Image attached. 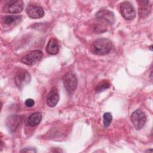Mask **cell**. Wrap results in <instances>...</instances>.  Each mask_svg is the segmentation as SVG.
Masks as SVG:
<instances>
[{
    "mask_svg": "<svg viewBox=\"0 0 153 153\" xmlns=\"http://www.w3.org/2000/svg\"><path fill=\"white\" fill-rule=\"evenodd\" d=\"M95 31L97 33H102L103 32H105L106 30V25H104V23L100 24V23H98L96 24V26L94 27Z\"/></svg>",
    "mask_w": 153,
    "mask_h": 153,
    "instance_id": "18",
    "label": "cell"
},
{
    "mask_svg": "<svg viewBox=\"0 0 153 153\" xmlns=\"http://www.w3.org/2000/svg\"><path fill=\"white\" fill-rule=\"evenodd\" d=\"M43 56L42 52L40 50H33L26 55H25L22 59L21 61L23 63L26 65H33L40 61Z\"/></svg>",
    "mask_w": 153,
    "mask_h": 153,
    "instance_id": "3",
    "label": "cell"
},
{
    "mask_svg": "<svg viewBox=\"0 0 153 153\" xmlns=\"http://www.w3.org/2000/svg\"><path fill=\"white\" fill-rule=\"evenodd\" d=\"M112 48L111 41L107 38H99L96 40L92 45L93 52L97 55H105Z\"/></svg>",
    "mask_w": 153,
    "mask_h": 153,
    "instance_id": "1",
    "label": "cell"
},
{
    "mask_svg": "<svg viewBox=\"0 0 153 153\" xmlns=\"http://www.w3.org/2000/svg\"><path fill=\"white\" fill-rule=\"evenodd\" d=\"M152 45H151L149 47V48H150V50H152Z\"/></svg>",
    "mask_w": 153,
    "mask_h": 153,
    "instance_id": "22",
    "label": "cell"
},
{
    "mask_svg": "<svg viewBox=\"0 0 153 153\" xmlns=\"http://www.w3.org/2000/svg\"><path fill=\"white\" fill-rule=\"evenodd\" d=\"M22 20L21 16H16V15H10L6 16L2 19V23L7 26H11L15 23H18Z\"/></svg>",
    "mask_w": 153,
    "mask_h": 153,
    "instance_id": "14",
    "label": "cell"
},
{
    "mask_svg": "<svg viewBox=\"0 0 153 153\" xmlns=\"http://www.w3.org/2000/svg\"><path fill=\"white\" fill-rule=\"evenodd\" d=\"M139 4L138 12L139 17L144 18L148 16L151 11V5L149 1H137Z\"/></svg>",
    "mask_w": 153,
    "mask_h": 153,
    "instance_id": "9",
    "label": "cell"
},
{
    "mask_svg": "<svg viewBox=\"0 0 153 153\" xmlns=\"http://www.w3.org/2000/svg\"><path fill=\"white\" fill-rule=\"evenodd\" d=\"M130 120L134 128L139 130L145 126L146 121V116L142 110L137 109L131 114Z\"/></svg>",
    "mask_w": 153,
    "mask_h": 153,
    "instance_id": "2",
    "label": "cell"
},
{
    "mask_svg": "<svg viewBox=\"0 0 153 153\" xmlns=\"http://www.w3.org/2000/svg\"><path fill=\"white\" fill-rule=\"evenodd\" d=\"M110 87V83L108 80H102L95 87L96 93H100Z\"/></svg>",
    "mask_w": 153,
    "mask_h": 153,
    "instance_id": "16",
    "label": "cell"
},
{
    "mask_svg": "<svg viewBox=\"0 0 153 153\" xmlns=\"http://www.w3.org/2000/svg\"><path fill=\"white\" fill-rule=\"evenodd\" d=\"M20 152H36V151L32 148H26L20 151Z\"/></svg>",
    "mask_w": 153,
    "mask_h": 153,
    "instance_id": "20",
    "label": "cell"
},
{
    "mask_svg": "<svg viewBox=\"0 0 153 153\" xmlns=\"http://www.w3.org/2000/svg\"><path fill=\"white\" fill-rule=\"evenodd\" d=\"M103 126L108 127L111 124L112 120V116L110 112H106L103 114Z\"/></svg>",
    "mask_w": 153,
    "mask_h": 153,
    "instance_id": "17",
    "label": "cell"
},
{
    "mask_svg": "<svg viewBox=\"0 0 153 153\" xmlns=\"http://www.w3.org/2000/svg\"><path fill=\"white\" fill-rule=\"evenodd\" d=\"M25 105L27 106V107H29V108H30V107H32L34 104H35V102L34 100L32 99H27L25 100Z\"/></svg>",
    "mask_w": 153,
    "mask_h": 153,
    "instance_id": "19",
    "label": "cell"
},
{
    "mask_svg": "<svg viewBox=\"0 0 153 153\" xmlns=\"http://www.w3.org/2000/svg\"><path fill=\"white\" fill-rule=\"evenodd\" d=\"M96 17L97 20L109 25H112L115 22V16L114 13L108 10H99L96 14Z\"/></svg>",
    "mask_w": 153,
    "mask_h": 153,
    "instance_id": "7",
    "label": "cell"
},
{
    "mask_svg": "<svg viewBox=\"0 0 153 153\" xmlns=\"http://www.w3.org/2000/svg\"><path fill=\"white\" fill-rule=\"evenodd\" d=\"M146 152H152V149H148L147 151H146Z\"/></svg>",
    "mask_w": 153,
    "mask_h": 153,
    "instance_id": "21",
    "label": "cell"
},
{
    "mask_svg": "<svg viewBox=\"0 0 153 153\" xmlns=\"http://www.w3.org/2000/svg\"><path fill=\"white\" fill-rule=\"evenodd\" d=\"M22 123V118L17 115H12L8 117L6 121V125L11 131H15Z\"/></svg>",
    "mask_w": 153,
    "mask_h": 153,
    "instance_id": "10",
    "label": "cell"
},
{
    "mask_svg": "<svg viewBox=\"0 0 153 153\" xmlns=\"http://www.w3.org/2000/svg\"><path fill=\"white\" fill-rule=\"evenodd\" d=\"M27 16L32 19H39L44 16V10L37 5H29L26 9Z\"/></svg>",
    "mask_w": 153,
    "mask_h": 153,
    "instance_id": "8",
    "label": "cell"
},
{
    "mask_svg": "<svg viewBox=\"0 0 153 153\" xmlns=\"http://www.w3.org/2000/svg\"><path fill=\"white\" fill-rule=\"evenodd\" d=\"M59 100V94L56 88L51 90L47 98V104L50 107L55 106Z\"/></svg>",
    "mask_w": 153,
    "mask_h": 153,
    "instance_id": "12",
    "label": "cell"
},
{
    "mask_svg": "<svg viewBox=\"0 0 153 153\" xmlns=\"http://www.w3.org/2000/svg\"><path fill=\"white\" fill-rule=\"evenodd\" d=\"M42 119V115L40 112H36L32 114L28 118L27 123L30 126L34 127L38 125Z\"/></svg>",
    "mask_w": 153,
    "mask_h": 153,
    "instance_id": "15",
    "label": "cell"
},
{
    "mask_svg": "<svg viewBox=\"0 0 153 153\" xmlns=\"http://www.w3.org/2000/svg\"><path fill=\"white\" fill-rule=\"evenodd\" d=\"M24 8V4L22 1H12L7 5V11L12 14H17L21 13Z\"/></svg>",
    "mask_w": 153,
    "mask_h": 153,
    "instance_id": "11",
    "label": "cell"
},
{
    "mask_svg": "<svg viewBox=\"0 0 153 153\" xmlns=\"http://www.w3.org/2000/svg\"><path fill=\"white\" fill-rule=\"evenodd\" d=\"M63 82L66 90L69 92L74 91L77 86V78L75 74L69 72L63 76Z\"/></svg>",
    "mask_w": 153,
    "mask_h": 153,
    "instance_id": "5",
    "label": "cell"
},
{
    "mask_svg": "<svg viewBox=\"0 0 153 153\" xmlns=\"http://www.w3.org/2000/svg\"><path fill=\"white\" fill-rule=\"evenodd\" d=\"M31 77L30 74L25 69H21L16 74L14 77L16 85L19 88H22L30 81Z\"/></svg>",
    "mask_w": 153,
    "mask_h": 153,
    "instance_id": "6",
    "label": "cell"
},
{
    "mask_svg": "<svg viewBox=\"0 0 153 153\" xmlns=\"http://www.w3.org/2000/svg\"><path fill=\"white\" fill-rule=\"evenodd\" d=\"M46 51L51 55H56L59 53V44L55 38H52L48 41L46 47Z\"/></svg>",
    "mask_w": 153,
    "mask_h": 153,
    "instance_id": "13",
    "label": "cell"
},
{
    "mask_svg": "<svg viewBox=\"0 0 153 153\" xmlns=\"http://www.w3.org/2000/svg\"><path fill=\"white\" fill-rule=\"evenodd\" d=\"M120 11L122 16L126 20H132L136 16L134 7L128 1H124L120 4Z\"/></svg>",
    "mask_w": 153,
    "mask_h": 153,
    "instance_id": "4",
    "label": "cell"
}]
</instances>
